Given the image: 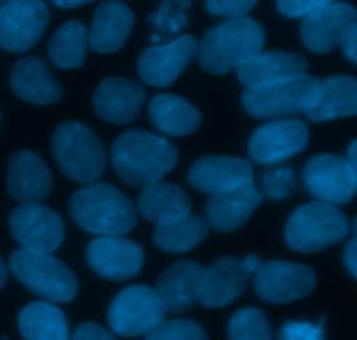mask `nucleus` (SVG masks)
<instances>
[{
  "label": "nucleus",
  "mask_w": 357,
  "mask_h": 340,
  "mask_svg": "<svg viewBox=\"0 0 357 340\" xmlns=\"http://www.w3.org/2000/svg\"><path fill=\"white\" fill-rule=\"evenodd\" d=\"M112 166L124 184L146 189L162 182L176 168L178 149L145 129L124 131L112 145Z\"/></svg>",
  "instance_id": "nucleus-1"
},
{
  "label": "nucleus",
  "mask_w": 357,
  "mask_h": 340,
  "mask_svg": "<svg viewBox=\"0 0 357 340\" xmlns=\"http://www.w3.org/2000/svg\"><path fill=\"white\" fill-rule=\"evenodd\" d=\"M265 30L253 17H230L216 24L197 42V58L202 70L225 75L264 51Z\"/></svg>",
  "instance_id": "nucleus-2"
},
{
  "label": "nucleus",
  "mask_w": 357,
  "mask_h": 340,
  "mask_svg": "<svg viewBox=\"0 0 357 340\" xmlns=\"http://www.w3.org/2000/svg\"><path fill=\"white\" fill-rule=\"evenodd\" d=\"M68 209L80 229L96 236H126L138 222L131 199L107 182H93L73 192Z\"/></svg>",
  "instance_id": "nucleus-3"
},
{
  "label": "nucleus",
  "mask_w": 357,
  "mask_h": 340,
  "mask_svg": "<svg viewBox=\"0 0 357 340\" xmlns=\"http://www.w3.org/2000/svg\"><path fill=\"white\" fill-rule=\"evenodd\" d=\"M52 154L61 173L82 185L100 180L107 166L101 140L89 126L77 121H65L54 129Z\"/></svg>",
  "instance_id": "nucleus-4"
},
{
  "label": "nucleus",
  "mask_w": 357,
  "mask_h": 340,
  "mask_svg": "<svg viewBox=\"0 0 357 340\" xmlns=\"http://www.w3.org/2000/svg\"><path fill=\"white\" fill-rule=\"evenodd\" d=\"M351 232L349 220L337 206L314 201L298 206L286 222V244L300 253H317L342 243Z\"/></svg>",
  "instance_id": "nucleus-5"
},
{
  "label": "nucleus",
  "mask_w": 357,
  "mask_h": 340,
  "mask_svg": "<svg viewBox=\"0 0 357 340\" xmlns=\"http://www.w3.org/2000/svg\"><path fill=\"white\" fill-rule=\"evenodd\" d=\"M9 269L21 285L47 302H72L79 293L77 276L65 262L52 257V253L20 248L10 255Z\"/></svg>",
  "instance_id": "nucleus-6"
},
{
  "label": "nucleus",
  "mask_w": 357,
  "mask_h": 340,
  "mask_svg": "<svg viewBox=\"0 0 357 340\" xmlns=\"http://www.w3.org/2000/svg\"><path fill=\"white\" fill-rule=\"evenodd\" d=\"M317 96L319 79L303 73L281 82L246 87L243 107L257 119H281L309 112L316 105Z\"/></svg>",
  "instance_id": "nucleus-7"
},
{
  "label": "nucleus",
  "mask_w": 357,
  "mask_h": 340,
  "mask_svg": "<svg viewBox=\"0 0 357 340\" xmlns=\"http://www.w3.org/2000/svg\"><path fill=\"white\" fill-rule=\"evenodd\" d=\"M167 309L153 288L131 285L117 293L108 307V325L121 337H142L166 320Z\"/></svg>",
  "instance_id": "nucleus-8"
},
{
  "label": "nucleus",
  "mask_w": 357,
  "mask_h": 340,
  "mask_svg": "<svg viewBox=\"0 0 357 340\" xmlns=\"http://www.w3.org/2000/svg\"><path fill=\"white\" fill-rule=\"evenodd\" d=\"M9 230L21 248L38 253H54L66 236L61 216L40 202H21L14 208Z\"/></svg>",
  "instance_id": "nucleus-9"
},
{
  "label": "nucleus",
  "mask_w": 357,
  "mask_h": 340,
  "mask_svg": "<svg viewBox=\"0 0 357 340\" xmlns=\"http://www.w3.org/2000/svg\"><path fill=\"white\" fill-rule=\"evenodd\" d=\"M303 182L312 198L328 205H347L357 191V170L345 157L319 154L307 161Z\"/></svg>",
  "instance_id": "nucleus-10"
},
{
  "label": "nucleus",
  "mask_w": 357,
  "mask_h": 340,
  "mask_svg": "<svg viewBox=\"0 0 357 340\" xmlns=\"http://www.w3.org/2000/svg\"><path fill=\"white\" fill-rule=\"evenodd\" d=\"M316 272L310 265L286 260H271L255 272V290L258 297L271 304H291L314 292Z\"/></svg>",
  "instance_id": "nucleus-11"
},
{
  "label": "nucleus",
  "mask_w": 357,
  "mask_h": 340,
  "mask_svg": "<svg viewBox=\"0 0 357 340\" xmlns=\"http://www.w3.org/2000/svg\"><path fill=\"white\" fill-rule=\"evenodd\" d=\"M49 24V7L42 0H9L0 6V47L26 52L40 40Z\"/></svg>",
  "instance_id": "nucleus-12"
},
{
  "label": "nucleus",
  "mask_w": 357,
  "mask_h": 340,
  "mask_svg": "<svg viewBox=\"0 0 357 340\" xmlns=\"http://www.w3.org/2000/svg\"><path fill=\"white\" fill-rule=\"evenodd\" d=\"M309 138V128L300 119H272L255 129L248 150L258 164H275L305 150Z\"/></svg>",
  "instance_id": "nucleus-13"
},
{
  "label": "nucleus",
  "mask_w": 357,
  "mask_h": 340,
  "mask_svg": "<svg viewBox=\"0 0 357 340\" xmlns=\"http://www.w3.org/2000/svg\"><path fill=\"white\" fill-rule=\"evenodd\" d=\"M87 262L101 278L128 281L142 272L145 251L124 236H100L87 246Z\"/></svg>",
  "instance_id": "nucleus-14"
},
{
  "label": "nucleus",
  "mask_w": 357,
  "mask_h": 340,
  "mask_svg": "<svg viewBox=\"0 0 357 340\" xmlns=\"http://www.w3.org/2000/svg\"><path fill=\"white\" fill-rule=\"evenodd\" d=\"M197 52V38L181 35L167 44L146 47L139 54L136 68L143 82L152 87L171 86L185 72Z\"/></svg>",
  "instance_id": "nucleus-15"
},
{
  "label": "nucleus",
  "mask_w": 357,
  "mask_h": 340,
  "mask_svg": "<svg viewBox=\"0 0 357 340\" xmlns=\"http://www.w3.org/2000/svg\"><path fill=\"white\" fill-rule=\"evenodd\" d=\"M357 20V10L349 2H330L305 14L300 37L307 49L316 54H328L340 45L342 37Z\"/></svg>",
  "instance_id": "nucleus-16"
},
{
  "label": "nucleus",
  "mask_w": 357,
  "mask_h": 340,
  "mask_svg": "<svg viewBox=\"0 0 357 340\" xmlns=\"http://www.w3.org/2000/svg\"><path fill=\"white\" fill-rule=\"evenodd\" d=\"M250 161L234 156H202L188 170V182L204 194H223L253 184Z\"/></svg>",
  "instance_id": "nucleus-17"
},
{
  "label": "nucleus",
  "mask_w": 357,
  "mask_h": 340,
  "mask_svg": "<svg viewBox=\"0 0 357 340\" xmlns=\"http://www.w3.org/2000/svg\"><path fill=\"white\" fill-rule=\"evenodd\" d=\"M145 87L126 77L103 79L93 94L94 112L110 124H131L145 105Z\"/></svg>",
  "instance_id": "nucleus-18"
},
{
  "label": "nucleus",
  "mask_w": 357,
  "mask_h": 340,
  "mask_svg": "<svg viewBox=\"0 0 357 340\" xmlns=\"http://www.w3.org/2000/svg\"><path fill=\"white\" fill-rule=\"evenodd\" d=\"M248 272L236 257H222L204 269L197 302L209 309H220L236 302L248 286Z\"/></svg>",
  "instance_id": "nucleus-19"
},
{
  "label": "nucleus",
  "mask_w": 357,
  "mask_h": 340,
  "mask_svg": "<svg viewBox=\"0 0 357 340\" xmlns=\"http://www.w3.org/2000/svg\"><path fill=\"white\" fill-rule=\"evenodd\" d=\"M7 191L17 202H42L52 191L51 170L31 150H17L7 164Z\"/></svg>",
  "instance_id": "nucleus-20"
},
{
  "label": "nucleus",
  "mask_w": 357,
  "mask_h": 340,
  "mask_svg": "<svg viewBox=\"0 0 357 340\" xmlns=\"http://www.w3.org/2000/svg\"><path fill=\"white\" fill-rule=\"evenodd\" d=\"M10 87L20 100L31 105H54L63 96L59 80L38 56H26L16 61L10 72Z\"/></svg>",
  "instance_id": "nucleus-21"
},
{
  "label": "nucleus",
  "mask_w": 357,
  "mask_h": 340,
  "mask_svg": "<svg viewBox=\"0 0 357 340\" xmlns=\"http://www.w3.org/2000/svg\"><path fill=\"white\" fill-rule=\"evenodd\" d=\"M135 28V13L121 0H105L94 13L89 47L100 54H112L124 47Z\"/></svg>",
  "instance_id": "nucleus-22"
},
{
  "label": "nucleus",
  "mask_w": 357,
  "mask_h": 340,
  "mask_svg": "<svg viewBox=\"0 0 357 340\" xmlns=\"http://www.w3.org/2000/svg\"><path fill=\"white\" fill-rule=\"evenodd\" d=\"M307 68L309 63L302 54L288 51H261L237 68V77L244 87H258L303 75Z\"/></svg>",
  "instance_id": "nucleus-23"
},
{
  "label": "nucleus",
  "mask_w": 357,
  "mask_h": 340,
  "mask_svg": "<svg viewBox=\"0 0 357 340\" xmlns=\"http://www.w3.org/2000/svg\"><path fill=\"white\" fill-rule=\"evenodd\" d=\"M261 199L255 184L213 195L206 205V222L218 232H234L251 219Z\"/></svg>",
  "instance_id": "nucleus-24"
},
{
  "label": "nucleus",
  "mask_w": 357,
  "mask_h": 340,
  "mask_svg": "<svg viewBox=\"0 0 357 340\" xmlns=\"http://www.w3.org/2000/svg\"><path fill=\"white\" fill-rule=\"evenodd\" d=\"M202 267L195 260H181L171 265L157 279L155 292L162 299L167 313L183 314L197 304Z\"/></svg>",
  "instance_id": "nucleus-25"
},
{
  "label": "nucleus",
  "mask_w": 357,
  "mask_h": 340,
  "mask_svg": "<svg viewBox=\"0 0 357 340\" xmlns=\"http://www.w3.org/2000/svg\"><path fill=\"white\" fill-rule=\"evenodd\" d=\"M136 212L153 226H169L190 215L192 202L180 185L159 182L143 189L136 201Z\"/></svg>",
  "instance_id": "nucleus-26"
},
{
  "label": "nucleus",
  "mask_w": 357,
  "mask_h": 340,
  "mask_svg": "<svg viewBox=\"0 0 357 340\" xmlns=\"http://www.w3.org/2000/svg\"><path fill=\"white\" fill-rule=\"evenodd\" d=\"M357 114V80L352 75H337L319 80L316 105L305 112L312 122L354 117Z\"/></svg>",
  "instance_id": "nucleus-27"
},
{
  "label": "nucleus",
  "mask_w": 357,
  "mask_h": 340,
  "mask_svg": "<svg viewBox=\"0 0 357 340\" xmlns=\"http://www.w3.org/2000/svg\"><path fill=\"white\" fill-rule=\"evenodd\" d=\"M149 117L167 136H187L199 129L202 115L190 101L178 94H157L149 103Z\"/></svg>",
  "instance_id": "nucleus-28"
},
{
  "label": "nucleus",
  "mask_w": 357,
  "mask_h": 340,
  "mask_svg": "<svg viewBox=\"0 0 357 340\" xmlns=\"http://www.w3.org/2000/svg\"><path fill=\"white\" fill-rule=\"evenodd\" d=\"M17 328L24 340H68L65 313L52 302H31L17 316Z\"/></svg>",
  "instance_id": "nucleus-29"
},
{
  "label": "nucleus",
  "mask_w": 357,
  "mask_h": 340,
  "mask_svg": "<svg viewBox=\"0 0 357 340\" xmlns=\"http://www.w3.org/2000/svg\"><path fill=\"white\" fill-rule=\"evenodd\" d=\"M89 31L80 21H68L58 28L47 44V54L56 66L65 70L79 68L86 61Z\"/></svg>",
  "instance_id": "nucleus-30"
},
{
  "label": "nucleus",
  "mask_w": 357,
  "mask_h": 340,
  "mask_svg": "<svg viewBox=\"0 0 357 340\" xmlns=\"http://www.w3.org/2000/svg\"><path fill=\"white\" fill-rule=\"evenodd\" d=\"M209 226L204 219L188 215L169 226H157L153 241L166 253H187L208 237Z\"/></svg>",
  "instance_id": "nucleus-31"
},
{
  "label": "nucleus",
  "mask_w": 357,
  "mask_h": 340,
  "mask_svg": "<svg viewBox=\"0 0 357 340\" xmlns=\"http://www.w3.org/2000/svg\"><path fill=\"white\" fill-rule=\"evenodd\" d=\"M230 340H272V328L267 316L257 307H244L232 314L229 321Z\"/></svg>",
  "instance_id": "nucleus-32"
},
{
  "label": "nucleus",
  "mask_w": 357,
  "mask_h": 340,
  "mask_svg": "<svg viewBox=\"0 0 357 340\" xmlns=\"http://www.w3.org/2000/svg\"><path fill=\"white\" fill-rule=\"evenodd\" d=\"M145 340H208L204 328L192 320H162Z\"/></svg>",
  "instance_id": "nucleus-33"
},
{
  "label": "nucleus",
  "mask_w": 357,
  "mask_h": 340,
  "mask_svg": "<svg viewBox=\"0 0 357 340\" xmlns=\"http://www.w3.org/2000/svg\"><path fill=\"white\" fill-rule=\"evenodd\" d=\"M261 185H264V191L268 198L274 199V201H281L295 191V171L291 168H275V170L267 171L264 175Z\"/></svg>",
  "instance_id": "nucleus-34"
},
{
  "label": "nucleus",
  "mask_w": 357,
  "mask_h": 340,
  "mask_svg": "<svg viewBox=\"0 0 357 340\" xmlns=\"http://www.w3.org/2000/svg\"><path fill=\"white\" fill-rule=\"evenodd\" d=\"M326 318L317 323L310 321H286L279 332V340H324Z\"/></svg>",
  "instance_id": "nucleus-35"
},
{
  "label": "nucleus",
  "mask_w": 357,
  "mask_h": 340,
  "mask_svg": "<svg viewBox=\"0 0 357 340\" xmlns=\"http://www.w3.org/2000/svg\"><path fill=\"white\" fill-rule=\"evenodd\" d=\"M258 0H206V9L213 16L243 17L255 9Z\"/></svg>",
  "instance_id": "nucleus-36"
},
{
  "label": "nucleus",
  "mask_w": 357,
  "mask_h": 340,
  "mask_svg": "<svg viewBox=\"0 0 357 340\" xmlns=\"http://www.w3.org/2000/svg\"><path fill=\"white\" fill-rule=\"evenodd\" d=\"M330 2H335V0H278V9L282 16L295 20Z\"/></svg>",
  "instance_id": "nucleus-37"
},
{
  "label": "nucleus",
  "mask_w": 357,
  "mask_h": 340,
  "mask_svg": "<svg viewBox=\"0 0 357 340\" xmlns=\"http://www.w3.org/2000/svg\"><path fill=\"white\" fill-rule=\"evenodd\" d=\"M72 340H117L112 332L103 328L101 325L94 323V321H86V323L79 325L75 332H73Z\"/></svg>",
  "instance_id": "nucleus-38"
},
{
  "label": "nucleus",
  "mask_w": 357,
  "mask_h": 340,
  "mask_svg": "<svg viewBox=\"0 0 357 340\" xmlns=\"http://www.w3.org/2000/svg\"><path fill=\"white\" fill-rule=\"evenodd\" d=\"M344 54L351 59V63H357V23L351 24L340 40Z\"/></svg>",
  "instance_id": "nucleus-39"
},
{
  "label": "nucleus",
  "mask_w": 357,
  "mask_h": 340,
  "mask_svg": "<svg viewBox=\"0 0 357 340\" xmlns=\"http://www.w3.org/2000/svg\"><path fill=\"white\" fill-rule=\"evenodd\" d=\"M344 262L345 265H347L349 272H351L352 278H357V239L356 236L352 237L351 241L347 243V246H345V251H344Z\"/></svg>",
  "instance_id": "nucleus-40"
},
{
  "label": "nucleus",
  "mask_w": 357,
  "mask_h": 340,
  "mask_svg": "<svg viewBox=\"0 0 357 340\" xmlns=\"http://www.w3.org/2000/svg\"><path fill=\"white\" fill-rule=\"evenodd\" d=\"M241 262H243V265H244V269H246L248 274H255V272L261 267V264H264V260H261L258 255H248V257Z\"/></svg>",
  "instance_id": "nucleus-41"
},
{
  "label": "nucleus",
  "mask_w": 357,
  "mask_h": 340,
  "mask_svg": "<svg viewBox=\"0 0 357 340\" xmlns=\"http://www.w3.org/2000/svg\"><path fill=\"white\" fill-rule=\"evenodd\" d=\"M54 6L61 7V9H75L79 6H86V3L94 2V0H51Z\"/></svg>",
  "instance_id": "nucleus-42"
},
{
  "label": "nucleus",
  "mask_w": 357,
  "mask_h": 340,
  "mask_svg": "<svg viewBox=\"0 0 357 340\" xmlns=\"http://www.w3.org/2000/svg\"><path fill=\"white\" fill-rule=\"evenodd\" d=\"M345 159H347L349 163H351L352 166H354L356 170H357V142H356V140L351 143V145H349L347 157H345Z\"/></svg>",
  "instance_id": "nucleus-43"
},
{
  "label": "nucleus",
  "mask_w": 357,
  "mask_h": 340,
  "mask_svg": "<svg viewBox=\"0 0 357 340\" xmlns=\"http://www.w3.org/2000/svg\"><path fill=\"white\" fill-rule=\"evenodd\" d=\"M6 281H7V265L6 262L2 260V257H0V290L6 286Z\"/></svg>",
  "instance_id": "nucleus-44"
},
{
  "label": "nucleus",
  "mask_w": 357,
  "mask_h": 340,
  "mask_svg": "<svg viewBox=\"0 0 357 340\" xmlns=\"http://www.w3.org/2000/svg\"><path fill=\"white\" fill-rule=\"evenodd\" d=\"M0 340H7V335H2V337H0Z\"/></svg>",
  "instance_id": "nucleus-45"
},
{
  "label": "nucleus",
  "mask_w": 357,
  "mask_h": 340,
  "mask_svg": "<svg viewBox=\"0 0 357 340\" xmlns=\"http://www.w3.org/2000/svg\"><path fill=\"white\" fill-rule=\"evenodd\" d=\"M0 2H9V0H0Z\"/></svg>",
  "instance_id": "nucleus-46"
}]
</instances>
